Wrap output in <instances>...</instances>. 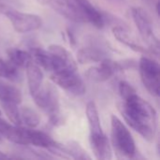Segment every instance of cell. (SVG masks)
Returning a JSON list of instances; mask_svg holds the SVG:
<instances>
[{
	"mask_svg": "<svg viewBox=\"0 0 160 160\" xmlns=\"http://www.w3.org/2000/svg\"><path fill=\"white\" fill-rule=\"evenodd\" d=\"M33 98L36 105L49 116L54 125L61 122L59 94L54 85L51 83L42 84Z\"/></svg>",
	"mask_w": 160,
	"mask_h": 160,
	"instance_id": "cell-3",
	"label": "cell"
},
{
	"mask_svg": "<svg viewBox=\"0 0 160 160\" xmlns=\"http://www.w3.org/2000/svg\"><path fill=\"white\" fill-rule=\"evenodd\" d=\"M2 108L4 110L5 114L8 118V120L14 126H22V120L20 115V109L18 108V104L13 102H1Z\"/></svg>",
	"mask_w": 160,
	"mask_h": 160,
	"instance_id": "cell-24",
	"label": "cell"
},
{
	"mask_svg": "<svg viewBox=\"0 0 160 160\" xmlns=\"http://www.w3.org/2000/svg\"><path fill=\"white\" fill-rule=\"evenodd\" d=\"M80 8H82V6H84L85 4H87V3H89L90 1L89 0H73Z\"/></svg>",
	"mask_w": 160,
	"mask_h": 160,
	"instance_id": "cell-27",
	"label": "cell"
},
{
	"mask_svg": "<svg viewBox=\"0 0 160 160\" xmlns=\"http://www.w3.org/2000/svg\"><path fill=\"white\" fill-rule=\"evenodd\" d=\"M22 68L11 63L10 61L4 60L2 71H1V78H5L11 82H20L22 80Z\"/></svg>",
	"mask_w": 160,
	"mask_h": 160,
	"instance_id": "cell-23",
	"label": "cell"
},
{
	"mask_svg": "<svg viewBox=\"0 0 160 160\" xmlns=\"http://www.w3.org/2000/svg\"><path fill=\"white\" fill-rule=\"evenodd\" d=\"M8 60L20 68H25L27 64L33 59L29 52L19 48H11L8 51Z\"/></svg>",
	"mask_w": 160,
	"mask_h": 160,
	"instance_id": "cell-18",
	"label": "cell"
},
{
	"mask_svg": "<svg viewBox=\"0 0 160 160\" xmlns=\"http://www.w3.org/2000/svg\"><path fill=\"white\" fill-rule=\"evenodd\" d=\"M39 4L47 6L55 12L74 22H85V17L81 8L73 0H37Z\"/></svg>",
	"mask_w": 160,
	"mask_h": 160,
	"instance_id": "cell-8",
	"label": "cell"
},
{
	"mask_svg": "<svg viewBox=\"0 0 160 160\" xmlns=\"http://www.w3.org/2000/svg\"><path fill=\"white\" fill-rule=\"evenodd\" d=\"M77 57L80 63L87 64L91 62H100L106 58V53L96 47H85L78 52Z\"/></svg>",
	"mask_w": 160,
	"mask_h": 160,
	"instance_id": "cell-17",
	"label": "cell"
},
{
	"mask_svg": "<svg viewBox=\"0 0 160 160\" xmlns=\"http://www.w3.org/2000/svg\"><path fill=\"white\" fill-rule=\"evenodd\" d=\"M33 61L47 71H52V56L49 51L41 48H33L30 52Z\"/></svg>",
	"mask_w": 160,
	"mask_h": 160,
	"instance_id": "cell-21",
	"label": "cell"
},
{
	"mask_svg": "<svg viewBox=\"0 0 160 160\" xmlns=\"http://www.w3.org/2000/svg\"><path fill=\"white\" fill-rule=\"evenodd\" d=\"M86 117L89 124L90 139H95L104 136L105 134L101 128L98 111L94 101H89L86 105Z\"/></svg>",
	"mask_w": 160,
	"mask_h": 160,
	"instance_id": "cell-13",
	"label": "cell"
},
{
	"mask_svg": "<svg viewBox=\"0 0 160 160\" xmlns=\"http://www.w3.org/2000/svg\"><path fill=\"white\" fill-rule=\"evenodd\" d=\"M0 115H1V111H0Z\"/></svg>",
	"mask_w": 160,
	"mask_h": 160,
	"instance_id": "cell-31",
	"label": "cell"
},
{
	"mask_svg": "<svg viewBox=\"0 0 160 160\" xmlns=\"http://www.w3.org/2000/svg\"><path fill=\"white\" fill-rule=\"evenodd\" d=\"M112 34H113L114 38L119 42L123 43L124 45H126L127 47H128L132 51H134L136 52H142V53H146L147 52V50L142 45H141L129 34V32H128L124 27H122V26H114L112 28Z\"/></svg>",
	"mask_w": 160,
	"mask_h": 160,
	"instance_id": "cell-15",
	"label": "cell"
},
{
	"mask_svg": "<svg viewBox=\"0 0 160 160\" xmlns=\"http://www.w3.org/2000/svg\"><path fill=\"white\" fill-rule=\"evenodd\" d=\"M0 102H13L19 105L22 102V93L14 85L0 80Z\"/></svg>",
	"mask_w": 160,
	"mask_h": 160,
	"instance_id": "cell-16",
	"label": "cell"
},
{
	"mask_svg": "<svg viewBox=\"0 0 160 160\" xmlns=\"http://www.w3.org/2000/svg\"><path fill=\"white\" fill-rule=\"evenodd\" d=\"M86 22H91L95 27L97 28H102L104 25V19L101 15V13L98 11V9H97L92 4L91 2L85 4L84 6H82L81 8Z\"/></svg>",
	"mask_w": 160,
	"mask_h": 160,
	"instance_id": "cell-19",
	"label": "cell"
},
{
	"mask_svg": "<svg viewBox=\"0 0 160 160\" xmlns=\"http://www.w3.org/2000/svg\"><path fill=\"white\" fill-rule=\"evenodd\" d=\"M3 64H4V60L0 57V76H1V71H2V68H3Z\"/></svg>",
	"mask_w": 160,
	"mask_h": 160,
	"instance_id": "cell-29",
	"label": "cell"
},
{
	"mask_svg": "<svg viewBox=\"0 0 160 160\" xmlns=\"http://www.w3.org/2000/svg\"><path fill=\"white\" fill-rule=\"evenodd\" d=\"M131 16L141 37L147 44L150 52L156 55L159 54V40L154 32L153 22L149 14L142 8H131Z\"/></svg>",
	"mask_w": 160,
	"mask_h": 160,
	"instance_id": "cell-5",
	"label": "cell"
},
{
	"mask_svg": "<svg viewBox=\"0 0 160 160\" xmlns=\"http://www.w3.org/2000/svg\"><path fill=\"white\" fill-rule=\"evenodd\" d=\"M52 82L63 88L68 93L74 96H82L86 87L82 79L77 74V70H63L52 72L51 76Z\"/></svg>",
	"mask_w": 160,
	"mask_h": 160,
	"instance_id": "cell-7",
	"label": "cell"
},
{
	"mask_svg": "<svg viewBox=\"0 0 160 160\" xmlns=\"http://www.w3.org/2000/svg\"><path fill=\"white\" fill-rule=\"evenodd\" d=\"M112 144L117 154L122 157L132 158L137 153L134 139L125 124L115 115L111 118Z\"/></svg>",
	"mask_w": 160,
	"mask_h": 160,
	"instance_id": "cell-2",
	"label": "cell"
},
{
	"mask_svg": "<svg viewBox=\"0 0 160 160\" xmlns=\"http://www.w3.org/2000/svg\"><path fill=\"white\" fill-rule=\"evenodd\" d=\"M0 13L6 16L14 30L21 34L38 30L42 26V19L38 15L20 11L6 4H0Z\"/></svg>",
	"mask_w": 160,
	"mask_h": 160,
	"instance_id": "cell-4",
	"label": "cell"
},
{
	"mask_svg": "<svg viewBox=\"0 0 160 160\" xmlns=\"http://www.w3.org/2000/svg\"><path fill=\"white\" fill-rule=\"evenodd\" d=\"M10 157L8 156L7 154L3 153L2 151H0V159H6V158H9Z\"/></svg>",
	"mask_w": 160,
	"mask_h": 160,
	"instance_id": "cell-28",
	"label": "cell"
},
{
	"mask_svg": "<svg viewBox=\"0 0 160 160\" xmlns=\"http://www.w3.org/2000/svg\"><path fill=\"white\" fill-rule=\"evenodd\" d=\"M62 149L68 158H74V159H91V157L87 154V152L78 143L75 142H68L67 144H62Z\"/></svg>",
	"mask_w": 160,
	"mask_h": 160,
	"instance_id": "cell-20",
	"label": "cell"
},
{
	"mask_svg": "<svg viewBox=\"0 0 160 160\" xmlns=\"http://www.w3.org/2000/svg\"><path fill=\"white\" fill-rule=\"evenodd\" d=\"M1 140H2V138H1V136H0V142H1Z\"/></svg>",
	"mask_w": 160,
	"mask_h": 160,
	"instance_id": "cell-30",
	"label": "cell"
},
{
	"mask_svg": "<svg viewBox=\"0 0 160 160\" xmlns=\"http://www.w3.org/2000/svg\"><path fill=\"white\" fill-rule=\"evenodd\" d=\"M139 69L143 86L153 97L158 98L159 96L160 77L158 63L147 56H142L139 62Z\"/></svg>",
	"mask_w": 160,
	"mask_h": 160,
	"instance_id": "cell-6",
	"label": "cell"
},
{
	"mask_svg": "<svg viewBox=\"0 0 160 160\" xmlns=\"http://www.w3.org/2000/svg\"><path fill=\"white\" fill-rule=\"evenodd\" d=\"M118 110L125 121L144 140L153 142L158 128L157 112L152 105L136 92L122 98Z\"/></svg>",
	"mask_w": 160,
	"mask_h": 160,
	"instance_id": "cell-1",
	"label": "cell"
},
{
	"mask_svg": "<svg viewBox=\"0 0 160 160\" xmlns=\"http://www.w3.org/2000/svg\"><path fill=\"white\" fill-rule=\"evenodd\" d=\"M48 51L52 56V73L63 70H77V62L66 48L52 44L49 46Z\"/></svg>",
	"mask_w": 160,
	"mask_h": 160,
	"instance_id": "cell-9",
	"label": "cell"
},
{
	"mask_svg": "<svg viewBox=\"0 0 160 160\" xmlns=\"http://www.w3.org/2000/svg\"><path fill=\"white\" fill-rule=\"evenodd\" d=\"M119 92H120V96L122 98H125L127 97H128L130 94L136 92L135 89L131 86V84H129L128 82L122 81L119 83Z\"/></svg>",
	"mask_w": 160,
	"mask_h": 160,
	"instance_id": "cell-26",
	"label": "cell"
},
{
	"mask_svg": "<svg viewBox=\"0 0 160 160\" xmlns=\"http://www.w3.org/2000/svg\"><path fill=\"white\" fill-rule=\"evenodd\" d=\"M18 134H19V126L10 125L0 117V135L4 136L8 141L16 143V142L18 141L17 139Z\"/></svg>",
	"mask_w": 160,
	"mask_h": 160,
	"instance_id": "cell-25",
	"label": "cell"
},
{
	"mask_svg": "<svg viewBox=\"0 0 160 160\" xmlns=\"http://www.w3.org/2000/svg\"><path fill=\"white\" fill-rule=\"evenodd\" d=\"M22 129L25 145H33L51 151L60 144L53 141L48 134L42 131L30 128H22Z\"/></svg>",
	"mask_w": 160,
	"mask_h": 160,
	"instance_id": "cell-11",
	"label": "cell"
},
{
	"mask_svg": "<svg viewBox=\"0 0 160 160\" xmlns=\"http://www.w3.org/2000/svg\"><path fill=\"white\" fill-rule=\"evenodd\" d=\"M90 143L92 151L98 159L108 160L112 158V145L106 135L99 138L90 139Z\"/></svg>",
	"mask_w": 160,
	"mask_h": 160,
	"instance_id": "cell-14",
	"label": "cell"
},
{
	"mask_svg": "<svg viewBox=\"0 0 160 160\" xmlns=\"http://www.w3.org/2000/svg\"><path fill=\"white\" fill-rule=\"evenodd\" d=\"M25 71H26L28 89L31 96L33 97L42 86L44 75L41 70V68L38 64H36L33 60L27 64V66L25 67Z\"/></svg>",
	"mask_w": 160,
	"mask_h": 160,
	"instance_id": "cell-12",
	"label": "cell"
},
{
	"mask_svg": "<svg viewBox=\"0 0 160 160\" xmlns=\"http://www.w3.org/2000/svg\"><path fill=\"white\" fill-rule=\"evenodd\" d=\"M121 69L122 66L120 63L104 58L99 62V65L88 68L85 72V77L93 82H103Z\"/></svg>",
	"mask_w": 160,
	"mask_h": 160,
	"instance_id": "cell-10",
	"label": "cell"
},
{
	"mask_svg": "<svg viewBox=\"0 0 160 160\" xmlns=\"http://www.w3.org/2000/svg\"><path fill=\"white\" fill-rule=\"evenodd\" d=\"M20 115L22 124H24L26 128H36L40 123V117L38 113L30 107H22L20 109Z\"/></svg>",
	"mask_w": 160,
	"mask_h": 160,
	"instance_id": "cell-22",
	"label": "cell"
}]
</instances>
